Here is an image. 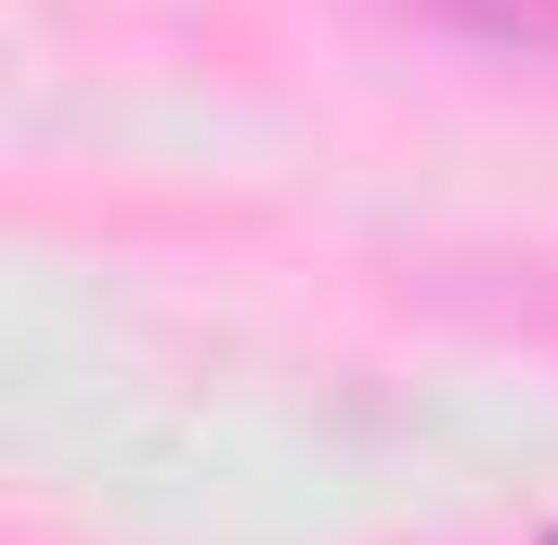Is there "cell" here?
I'll use <instances>...</instances> for the list:
<instances>
[{"label": "cell", "instance_id": "obj_2", "mask_svg": "<svg viewBox=\"0 0 558 545\" xmlns=\"http://www.w3.org/2000/svg\"><path fill=\"white\" fill-rule=\"evenodd\" d=\"M546 545H558V520H546Z\"/></svg>", "mask_w": 558, "mask_h": 545}, {"label": "cell", "instance_id": "obj_1", "mask_svg": "<svg viewBox=\"0 0 558 545\" xmlns=\"http://www.w3.org/2000/svg\"><path fill=\"white\" fill-rule=\"evenodd\" d=\"M416 13L454 39H494V52H558V0H416Z\"/></svg>", "mask_w": 558, "mask_h": 545}]
</instances>
